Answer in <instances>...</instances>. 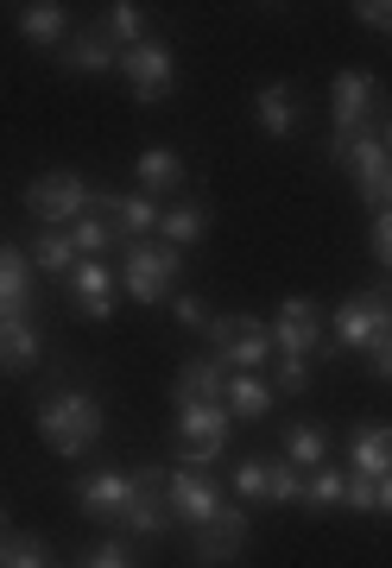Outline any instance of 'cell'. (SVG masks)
Masks as SVG:
<instances>
[{"instance_id": "2", "label": "cell", "mask_w": 392, "mask_h": 568, "mask_svg": "<svg viewBox=\"0 0 392 568\" xmlns=\"http://www.w3.org/2000/svg\"><path fill=\"white\" fill-rule=\"evenodd\" d=\"M386 114H392L386 89H380L368 70H342V77L330 82V159L349 140H361V133H380Z\"/></svg>"}, {"instance_id": "39", "label": "cell", "mask_w": 392, "mask_h": 568, "mask_svg": "<svg viewBox=\"0 0 392 568\" xmlns=\"http://www.w3.org/2000/svg\"><path fill=\"white\" fill-rule=\"evenodd\" d=\"M354 20L368 26V32H386V39H392V0H361V7H354Z\"/></svg>"}, {"instance_id": "26", "label": "cell", "mask_w": 392, "mask_h": 568, "mask_svg": "<svg viewBox=\"0 0 392 568\" xmlns=\"http://www.w3.org/2000/svg\"><path fill=\"white\" fill-rule=\"evenodd\" d=\"M203 234H209V209L197 203V196H178V203L159 215V241L178 246V253H184V246H197Z\"/></svg>"}, {"instance_id": "7", "label": "cell", "mask_w": 392, "mask_h": 568, "mask_svg": "<svg viewBox=\"0 0 392 568\" xmlns=\"http://www.w3.org/2000/svg\"><path fill=\"white\" fill-rule=\"evenodd\" d=\"M272 354H291V361H310V354H323L330 342V310L316 304V297H285V304L272 310Z\"/></svg>"}, {"instance_id": "5", "label": "cell", "mask_w": 392, "mask_h": 568, "mask_svg": "<svg viewBox=\"0 0 392 568\" xmlns=\"http://www.w3.org/2000/svg\"><path fill=\"white\" fill-rule=\"evenodd\" d=\"M392 328V297L386 291H354L330 310V342L323 354H349V347H373Z\"/></svg>"}, {"instance_id": "17", "label": "cell", "mask_w": 392, "mask_h": 568, "mask_svg": "<svg viewBox=\"0 0 392 568\" xmlns=\"http://www.w3.org/2000/svg\"><path fill=\"white\" fill-rule=\"evenodd\" d=\"M298 121H304V102H298V89H291L285 77H272V82L253 89V126H260L267 140H291Z\"/></svg>"}, {"instance_id": "3", "label": "cell", "mask_w": 392, "mask_h": 568, "mask_svg": "<svg viewBox=\"0 0 392 568\" xmlns=\"http://www.w3.org/2000/svg\"><path fill=\"white\" fill-rule=\"evenodd\" d=\"M178 278H184V253L165 246L159 234L121 246V291L133 304H171L178 297Z\"/></svg>"}, {"instance_id": "6", "label": "cell", "mask_w": 392, "mask_h": 568, "mask_svg": "<svg viewBox=\"0 0 392 568\" xmlns=\"http://www.w3.org/2000/svg\"><path fill=\"white\" fill-rule=\"evenodd\" d=\"M209 354L228 366V373H260L272 366V328L248 310H234V316H215L209 323Z\"/></svg>"}, {"instance_id": "38", "label": "cell", "mask_w": 392, "mask_h": 568, "mask_svg": "<svg viewBox=\"0 0 392 568\" xmlns=\"http://www.w3.org/2000/svg\"><path fill=\"white\" fill-rule=\"evenodd\" d=\"M349 511H380V480H361V474H349V499H342Z\"/></svg>"}, {"instance_id": "30", "label": "cell", "mask_w": 392, "mask_h": 568, "mask_svg": "<svg viewBox=\"0 0 392 568\" xmlns=\"http://www.w3.org/2000/svg\"><path fill=\"white\" fill-rule=\"evenodd\" d=\"M0 568H51V544L39 530H7L0 537Z\"/></svg>"}, {"instance_id": "42", "label": "cell", "mask_w": 392, "mask_h": 568, "mask_svg": "<svg viewBox=\"0 0 392 568\" xmlns=\"http://www.w3.org/2000/svg\"><path fill=\"white\" fill-rule=\"evenodd\" d=\"M380 511H386V518H392V474H386V480H380Z\"/></svg>"}, {"instance_id": "44", "label": "cell", "mask_w": 392, "mask_h": 568, "mask_svg": "<svg viewBox=\"0 0 392 568\" xmlns=\"http://www.w3.org/2000/svg\"><path fill=\"white\" fill-rule=\"evenodd\" d=\"M0 537H7V511H0Z\"/></svg>"}, {"instance_id": "21", "label": "cell", "mask_w": 392, "mask_h": 568, "mask_svg": "<svg viewBox=\"0 0 392 568\" xmlns=\"http://www.w3.org/2000/svg\"><path fill=\"white\" fill-rule=\"evenodd\" d=\"M13 26H20L26 44H39V51H63V39H70V7H58V0H32V7L13 13Z\"/></svg>"}, {"instance_id": "23", "label": "cell", "mask_w": 392, "mask_h": 568, "mask_svg": "<svg viewBox=\"0 0 392 568\" xmlns=\"http://www.w3.org/2000/svg\"><path fill=\"white\" fill-rule=\"evenodd\" d=\"M133 178H140L145 196H178L184 190V159L171 145H145L140 159H133Z\"/></svg>"}, {"instance_id": "22", "label": "cell", "mask_w": 392, "mask_h": 568, "mask_svg": "<svg viewBox=\"0 0 392 568\" xmlns=\"http://www.w3.org/2000/svg\"><path fill=\"white\" fill-rule=\"evenodd\" d=\"M349 474L361 480H386L392 474V424H361L349 436Z\"/></svg>"}, {"instance_id": "11", "label": "cell", "mask_w": 392, "mask_h": 568, "mask_svg": "<svg viewBox=\"0 0 392 568\" xmlns=\"http://www.w3.org/2000/svg\"><path fill=\"white\" fill-rule=\"evenodd\" d=\"M63 297L83 323H108L114 316V297H121V265H102V260H77V272L63 278Z\"/></svg>"}, {"instance_id": "24", "label": "cell", "mask_w": 392, "mask_h": 568, "mask_svg": "<svg viewBox=\"0 0 392 568\" xmlns=\"http://www.w3.org/2000/svg\"><path fill=\"white\" fill-rule=\"evenodd\" d=\"M26 260H32V272H44V278H70L77 272V241L63 234V227H39V241L26 246Z\"/></svg>"}, {"instance_id": "29", "label": "cell", "mask_w": 392, "mask_h": 568, "mask_svg": "<svg viewBox=\"0 0 392 568\" xmlns=\"http://www.w3.org/2000/svg\"><path fill=\"white\" fill-rule=\"evenodd\" d=\"M102 32L114 39V51H133V44H145L152 32H145V7L140 0H114L102 13Z\"/></svg>"}, {"instance_id": "15", "label": "cell", "mask_w": 392, "mask_h": 568, "mask_svg": "<svg viewBox=\"0 0 392 568\" xmlns=\"http://www.w3.org/2000/svg\"><path fill=\"white\" fill-rule=\"evenodd\" d=\"M77 506L89 518H108V525H121L127 518V499H133V474L127 467H96V474H77Z\"/></svg>"}, {"instance_id": "32", "label": "cell", "mask_w": 392, "mask_h": 568, "mask_svg": "<svg viewBox=\"0 0 392 568\" xmlns=\"http://www.w3.org/2000/svg\"><path fill=\"white\" fill-rule=\"evenodd\" d=\"M291 499H304V474L285 455H267V506H291Z\"/></svg>"}, {"instance_id": "20", "label": "cell", "mask_w": 392, "mask_h": 568, "mask_svg": "<svg viewBox=\"0 0 392 568\" xmlns=\"http://www.w3.org/2000/svg\"><path fill=\"white\" fill-rule=\"evenodd\" d=\"M222 392H228V366L215 361V354L184 361L178 379H171V398H178V405H222Z\"/></svg>"}, {"instance_id": "31", "label": "cell", "mask_w": 392, "mask_h": 568, "mask_svg": "<svg viewBox=\"0 0 392 568\" xmlns=\"http://www.w3.org/2000/svg\"><path fill=\"white\" fill-rule=\"evenodd\" d=\"M349 499V467H310L304 474V506L310 511H330Z\"/></svg>"}, {"instance_id": "12", "label": "cell", "mask_w": 392, "mask_h": 568, "mask_svg": "<svg viewBox=\"0 0 392 568\" xmlns=\"http://www.w3.org/2000/svg\"><path fill=\"white\" fill-rule=\"evenodd\" d=\"M165 499H171V518H184L190 530L209 525V518L228 506L222 480H215L209 467H171V474H165Z\"/></svg>"}, {"instance_id": "4", "label": "cell", "mask_w": 392, "mask_h": 568, "mask_svg": "<svg viewBox=\"0 0 392 568\" xmlns=\"http://www.w3.org/2000/svg\"><path fill=\"white\" fill-rule=\"evenodd\" d=\"M26 209L39 215V227H63V234H70V227L96 209V190H89V178H77V171H44V178L26 183Z\"/></svg>"}, {"instance_id": "25", "label": "cell", "mask_w": 392, "mask_h": 568, "mask_svg": "<svg viewBox=\"0 0 392 568\" xmlns=\"http://www.w3.org/2000/svg\"><path fill=\"white\" fill-rule=\"evenodd\" d=\"M222 405H228V417H241V424H260V417H272V386L260 379V373H228Z\"/></svg>"}, {"instance_id": "40", "label": "cell", "mask_w": 392, "mask_h": 568, "mask_svg": "<svg viewBox=\"0 0 392 568\" xmlns=\"http://www.w3.org/2000/svg\"><path fill=\"white\" fill-rule=\"evenodd\" d=\"M83 568H133V549L127 544H96L83 556Z\"/></svg>"}, {"instance_id": "13", "label": "cell", "mask_w": 392, "mask_h": 568, "mask_svg": "<svg viewBox=\"0 0 392 568\" xmlns=\"http://www.w3.org/2000/svg\"><path fill=\"white\" fill-rule=\"evenodd\" d=\"M248 530H253L248 511H241V506H222L209 525L190 530V562H197V568H228L241 549H248Z\"/></svg>"}, {"instance_id": "14", "label": "cell", "mask_w": 392, "mask_h": 568, "mask_svg": "<svg viewBox=\"0 0 392 568\" xmlns=\"http://www.w3.org/2000/svg\"><path fill=\"white\" fill-rule=\"evenodd\" d=\"M165 474L171 467H145V474H133V499H127V518H121L133 537H152V544L171 537V525H178V518H171V499H165Z\"/></svg>"}, {"instance_id": "19", "label": "cell", "mask_w": 392, "mask_h": 568, "mask_svg": "<svg viewBox=\"0 0 392 568\" xmlns=\"http://www.w3.org/2000/svg\"><path fill=\"white\" fill-rule=\"evenodd\" d=\"M13 316H32V260H26V246L0 241V323H13Z\"/></svg>"}, {"instance_id": "18", "label": "cell", "mask_w": 392, "mask_h": 568, "mask_svg": "<svg viewBox=\"0 0 392 568\" xmlns=\"http://www.w3.org/2000/svg\"><path fill=\"white\" fill-rule=\"evenodd\" d=\"M58 63L70 77H108V70H121V51H114V39H108L102 26H83V32L63 39Z\"/></svg>"}, {"instance_id": "37", "label": "cell", "mask_w": 392, "mask_h": 568, "mask_svg": "<svg viewBox=\"0 0 392 568\" xmlns=\"http://www.w3.org/2000/svg\"><path fill=\"white\" fill-rule=\"evenodd\" d=\"M368 253H373V265H386V272H392V209H386V215H373V227H368Z\"/></svg>"}, {"instance_id": "1", "label": "cell", "mask_w": 392, "mask_h": 568, "mask_svg": "<svg viewBox=\"0 0 392 568\" xmlns=\"http://www.w3.org/2000/svg\"><path fill=\"white\" fill-rule=\"evenodd\" d=\"M102 398L83 386H51L39 398V436L58 462H83L89 448L102 443Z\"/></svg>"}, {"instance_id": "10", "label": "cell", "mask_w": 392, "mask_h": 568, "mask_svg": "<svg viewBox=\"0 0 392 568\" xmlns=\"http://www.w3.org/2000/svg\"><path fill=\"white\" fill-rule=\"evenodd\" d=\"M121 77L133 89V102H165L171 89H178V58H171L165 39H145L133 51H121Z\"/></svg>"}, {"instance_id": "16", "label": "cell", "mask_w": 392, "mask_h": 568, "mask_svg": "<svg viewBox=\"0 0 392 568\" xmlns=\"http://www.w3.org/2000/svg\"><path fill=\"white\" fill-rule=\"evenodd\" d=\"M96 209H108V215H114V241H152V234H159V215H165V209H159V196H145V190H127V196H114V190H96Z\"/></svg>"}, {"instance_id": "27", "label": "cell", "mask_w": 392, "mask_h": 568, "mask_svg": "<svg viewBox=\"0 0 392 568\" xmlns=\"http://www.w3.org/2000/svg\"><path fill=\"white\" fill-rule=\"evenodd\" d=\"M44 342L32 316H13V323H0V373H26V366H39Z\"/></svg>"}, {"instance_id": "45", "label": "cell", "mask_w": 392, "mask_h": 568, "mask_svg": "<svg viewBox=\"0 0 392 568\" xmlns=\"http://www.w3.org/2000/svg\"><path fill=\"white\" fill-rule=\"evenodd\" d=\"M386 297H392V291H386Z\"/></svg>"}, {"instance_id": "9", "label": "cell", "mask_w": 392, "mask_h": 568, "mask_svg": "<svg viewBox=\"0 0 392 568\" xmlns=\"http://www.w3.org/2000/svg\"><path fill=\"white\" fill-rule=\"evenodd\" d=\"M228 405H178V467H209L228 448Z\"/></svg>"}, {"instance_id": "34", "label": "cell", "mask_w": 392, "mask_h": 568, "mask_svg": "<svg viewBox=\"0 0 392 568\" xmlns=\"http://www.w3.org/2000/svg\"><path fill=\"white\" fill-rule=\"evenodd\" d=\"M228 487L241 493V499H267V455H241L234 474H228Z\"/></svg>"}, {"instance_id": "35", "label": "cell", "mask_w": 392, "mask_h": 568, "mask_svg": "<svg viewBox=\"0 0 392 568\" xmlns=\"http://www.w3.org/2000/svg\"><path fill=\"white\" fill-rule=\"evenodd\" d=\"M171 316H178L184 328H197V335H209V323H215V310H209L203 297H190V291H178V297H171Z\"/></svg>"}, {"instance_id": "8", "label": "cell", "mask_w": 392, "mask_h": 568, "mask_svg": "<svg viewBox=\"0 0 392 568\" xmlns=\"http://www.w3.org/2000/svg\"><path fill=\"white\" fill-rule=\"evenodd\" d=\"M330 164H342V171H349V178H354V196H361L373 215H386V209H392V152L380 145V133H361V140H349Z\"/></svg>"}, {"instance_id": "36", "label": "cell", "mask_w": 392, "mask_h": 568, "mask_svg": "<svg viewBox=\"0 0 392 568\" xmlns=\"http://www.w3.org/2000/svg\"><path fill=\"white\" fill-rule=\"evenodd\" d=\"M272 379H279V392H291V398H304L310 392V361H291V354H272Z\"/></svg>"}, {"instance_id": "33", "label": "cell", "mask_w": 392, "mask_h": 568, "mask_svg": "<svg viewBox=\"0 0 392 568\" xmlns=\"http://www.w3.org/2000/svg\"><path fill=\"white\" fill-rule=\"evenodd\" d=\"M70 241H77V253H83V260H102L108 246H114V227H108V222H96V209H89L83 222L70 227Z\"/></svg>"}, {"instance_id": "28", "label": "cell", "mask_w": 392, "mask_h": 568, "mask_svg": "<svg viewBox=\"0 0 392 568\" xmlns=\"http://www.w3.org/2000/svg\"><path fill=\"white\" fill-rule=\"evenodd\" d=\"M285 462L298 467V474L330 467V429H323V424H291L285 429Z\"/></svg>"}, {"instance_id": "41", "label": "cell", "mask_w": 392, "mask_h": 568, "mask_svg": "<svg viewBox=\"0 0 392 568\" xmlns=\"http://www.w3.org/2000/svg\"><path fill=\"white\" fill-rule=\"evenodd\" d=\"M368 361H373V379H386V386H392V328L368 347Z\"/></svg>"}, {"instance_id": "43", "label": "cell", "mask_w": 392, "mask_h": 568, "mask_svg": "<svg viewBox=\"0 0 392 568\" xmlns=\"http://www.w3.org/2000/svg\"><path fill=\"white\" fill-rule=\"evenodd\" d=\"M380 145H386V152H392V114H386V126H380Z\"/></svg>"}]
</instances>
